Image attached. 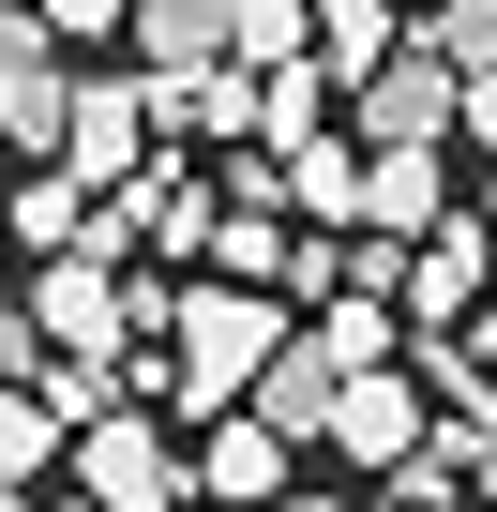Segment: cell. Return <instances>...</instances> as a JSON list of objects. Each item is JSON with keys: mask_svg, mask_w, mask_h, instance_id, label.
<instances>
[{"mask_svg": "<svg viewBox=\"0 0 497 512\" xmlns=\"http://www.w3.org/2000/svg\"><path fill=\"white\" fill-rule=\"evenodd\" d=\"M287 332H302V317H287L272 287H226V272H211V287H181V302H166V347H181V362H166V392L211 422V407L257 392V362H272Z\"/></svg>", "mask_w": 497, "mask_h": 512, "instance_id": "obj_1", "label": "cell"}, {"mask_svg": "<svg viewBox=\"0 0 497 512\" xmlns=\"http://www.w3.org/2000/svg\"><path fill=\"white\" fill-rule=\"evenodd\" d=\"M61 467H76V497H106V512H181V497H196V452H166V422H136V407L76 422Z\"/></svg>", "mask_w": 497, "mask_h": 512, "instance_id": "obj_2", "label": "cell"}, {"mask_svg": "<svg viewBox=\"0 0 497 512\" xmlns=\"http://www.w3.org/2000/svg\"><path fill=\"white\" fill-rule=\"evenodd\" d=\"M61 121H76V76H61V31L31 0H0V151L61 166Z\"/></svg>", "mask_w": 497, "mask_h": 512, "instance_id": "obj_3", "label": "cell"}, {"mask_svg": "<svg viewBox=\"0 0 497 512\" xmlns=\"http://www.w3.org/2000/svg\"><path fill=\"white\" fill-rule=\"evenodd\" d=\"M452 91H467V76L407 31V46L362 76V151H452Z\"/></svg>", "mask_w": 497, "mask_h": 512, "instance_id": "obj_4", "label": "cell"}, {"mask_svg": "<svg viewBox=\"0 0 497 512\" xmlns=\"http://www.w3.org/2000/svg\"><path fill=\"white\" fill-rule=\"evenodd\" d=\"M61 166L106 196V181H136L151 166V76H76V121H61Z\"/></svg>", "mask_w": 497, "mask_h": 512, "instance_id": "obj_5", "label": "cell"}, {"mask_svg": "<svg viewBox=\"0 0 497 512\" xmlns=\"http://www.w3.org/2000/svg\"><path fill=\"white\" fill-rule=\"evenodd\" d=\"M196 497H211V512H272V497H287V437H272L257 407H211V437H196Z\"/></svg>", "mask_w": 497, "mask_h": 512, "instance_id": "obj_6", "label": "cell"}, {"mask_svg": "<svg viewBox=\"0 0 497 512\" xmlns=\"http://www.w3.org/2000/svg\"><path fill=\"white\" fill-rule=\"evenodd\" d=\"M332 452H347V467H407V452H422V377L362 362V377L332 392Z\"/></svg>", "mask_w": 497, "mask_h": 512, "instance_id": "obj_7", "label": "cell"}, {"mask_svg": "<svg viewBox=\"0 0 497 512\" xmlns=\"http://www.w3.org/2000/svg\"><path fill=\"white\" fill-rule=\"evenodd\" d=\"M392 302H407V332H452V317H482V226H467V211H452L437 241H407Z\"/></svg>", "mask_w": 497, "mask_h": 512, "instance_id": "obj_8", "label": "cell"}, {"mask_svg": "<svg viewBox=\"0 0 497 512\" xmlns=\"http://www.w3.org/2000/svg\"><path fill=\"white\" fill-rule=\"evenodd\" d=\"M332 392H347V362H332L317 332H287V347L257 362V392H241V407H257V422H272V437L302 452V437H332Z\"/></svg>", "mask_w": 497, "mask_h": 512, "instance_id": "obj_9", "label": "cell"}, {"mask_svg": "<svg viewBox=\"0 0 497 512\" xmlns=\"http://www.w3.org/2000/svg\"><path fill=\"white\" fill-rule=\"evenodd\" d=\"M0 241H16V256H76L91 241V181L76 166H31L16 196H0Z\"/></svg>", "mask_w": 497, "mask_h": 512, "instance_id": "obj_10", "label": "cell"}, {"mask_svg": "<svg viewBox=\"0 0 497 512\" xmlns=\"http://www.w3.org/2000/svg\"><path fill=\"white\" fill-rule=\"evenodd\" d=\"M362 226L377 241H437L452 211H437V151H362Z\"/></svg>", "mask_w": 497, "mask_h": 512, "instance_id": "obj_11", "label": "cell"}, {"mask_svg": "<svg viewBox=\"0 0 497 512\" xmlns=\"http://www.w3.org/2000/svg\"><path fill=\"white\" fill-rule=\"evenodd\" d=\"M136 76H196V61H226V0H136Z\"/></svg>", "mask_w": 497, "mask_h": 512, "instance_id": "obj_12", "label": "cell"}, {"mask_svg": "<svg viewBox=\"0 0 497 512\" xmlns=\"http://www.w3.org/2000/svg\"><path fill=\"white\" fill-rule=\"evenodd\" d=\"M287 166V211L302 226H362V136H302V151H272Z\"/></svg>", "mask_w": 497, "mask_h": 512, "instance_id": "obj_13", "label": "cell"}, {"mask_svg": "<svg viewBox=\"0 0 497 512\" xmlns=\"http://www.w3.org/2000/svg\"><path fill=\"white\" fill-rule=\"evenodd\" d=\"M287 241H302V226H287V211H241V196H226V211H211V241H196V256H211V272H226V287H287Z\"/></svg>", "mask_w": 497, "mask_h": 512, "instance_id": "obj_14", "label": "cell"}, {"mask_svg": "<svg viewBox=\"0 0 497 512\" xmlns=\"http://www.w3.org/2000/svg\"><path fill=\"white\" fill-rule=\"evenodd\" d=\"M46 467H61V407H46L31 377H0V497H31Z\"/></svg>", "mask_w": 497, "mask_h": 512, "instance_id": "obj_15", "label": "cell"}, {"mask_svg": "<svg viewBox=\"0 0 497 512\" xmlns=\"http://www.w3.org/2000/svg\"><path fill=\"white\" fill-rule=\"evenodd\" d=\"M392 46H407V16H392V0H317V61H332L347 91H362Z\"/></svg>", "mask_w": 497, "mask_h": 512, "instance_id": "obj_16", "label": "cell"}, {"mask_svg": "<svg viewBox=\"0 0 497 512\" xmlns=\"http://www.w3.org/2000/svg\"><path fill=\"white\" fill-rule=\"evenodd\" d=\"M317 46V0H226V61L241 76H272V61H302Z\"/></svg>", "mask_w": 497, "mask_h": 512, "instance_id": "obj_17", "label": "cell"}, {"mask_svg": "<svg viewBox=\"0 0 497 512\" xmlns=\"http://www.w3.org/2000/svg\"><path fill=\"white\" fill-rule=\"evenodd\" d=\"M422 46H437L452 76H482V61H497V0H437V16H422Z\"/></svg>", "mask_w": 497, "mask_h": 512, "instance_id": "obj_18", "label": "cell"}, {"mask_svg": "<svg viewBox=\"0 0 497 512\" xmlns=\"http://www.w3.org/2000/svg\"><path fill=\"white\" fill-rule=\"evenodd\" d=\"M31 16H46V31H61V46H106V31H121V16H136V0H31Z\"/></svg>", "mask_w": 497, "mask_h": 512, "instance_id": "obj_19", "label": "cell"}, {"mask_svg": "<svg viewBox=\"0 0 497 512\" xmlns=\"http://www.w3.org/2000/svg\"><path fill=\"white\" fill-rule=\"evenodd\" d=\"M452 136H482V151H497V61H482V76L452 91Z\"/></svg>", "mask_w": 497, "mask_h": 512, "instance_id": "obj_20", "label": "cell"}, {"mask_svg": "<svg viewBox=\"0 0 497 512\" xmlns=\"http://www.w3.org/2000/svg\"><path fill=\"white\" fill-rule=\"evenodd\" d=\"M46 362V332H31V302H0V377H31Z\"/></svg>", "mask_w": 497, "mask_h": 512, "instance_id": "obj_21", "label": "cell"}, {"mask_svg": "<svg viewBox=\"0 0 497 512\" xmlns=\"http://www.w3.org/2000/svg\"><path fill=\"white\" fill-rule=\"evenodd\" d=\"M467 497H482V512H497V422H482V467H467Z\"/></svg>", "mask_w": 497, "mask_h": 512, "instance_id": "obj_22", "label": "cell"}, {"mask_svg": "<svg viewBox=\"0 0 497 512\" xmlns=\"http://www.w3.org/2000/svg\"><path fill=\"white\" fill-rule=\"evenodd\" d=\"M467 226H482V241H497V166H482V211H467Z\"/></svg>", "mask_w": 497, "mask_h": 512, "instance_id": "obj_23", "label": "cell"}, {"mask_svg": "<svg viewBox=\"0 0 497 512\" xmlns=\"http://www.w3.org/2000/svg\"><path fill=\"white\" fill-rule=\"evenodd\" d=\"M272 512H362V497H272Z\"/></svg>", "mask_w": 497, "mask_h": 512, "instance_id": "obj_24", "label": "cell"}, {"mask_svg": "<svg viewBox=\"0 0 497 512\" xmlns=\"http://www.w3.org/2000/svg\"><path fill=\"white\" fill-rule=\"evenodd\" d=\"M61 512H106V497H61Z\"/></svg>", "mask_w": 497, "mask_h": 512, "instance_id": "obj_25", "label": "cell"}]
</instances>
